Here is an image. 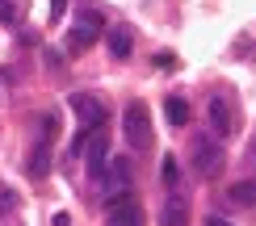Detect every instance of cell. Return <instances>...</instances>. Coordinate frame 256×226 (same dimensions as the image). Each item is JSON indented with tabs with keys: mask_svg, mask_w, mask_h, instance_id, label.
Returning a JSON list of instances; mask_svg holds the SVG:
<instances>
[{
	"mask_svg": "<svg viewBox=\"0 0 256 226\" xmlns=\"http://www.w3.org/2000/svg\"><path fill=\"white\" fill-rule=\"evenodd\" d=\"M50 147H55V117H42V130L34 138V147H30V155H26L30 180H46L50 176Z\"/></svg>",
	"mask_w": 256,
	"mask_h": 226,
	"instance_id": "cell-1",
	"label": "cell"
},
{
	"mask_svg": "<svg viewBox=\"0 0 256 226\" xmlns=\"http://www.w3.org/2000/svg\"><path fill=\"white\" fill-rule=\"evenodd\" d=\"M122 130H126V143L134 151H147L152 147V113H147L143 101H130L122 113Z\"/></svg>",
	"mask_w": 256,
	"mask_h": 226,
	"instance_id": "cell-2",
	"label": "cell"
},
{
	"mask_svg": "<svg viewBox=\"0 0 256 226\" xmlns=\"http://www.w3.org/2000/svg\"><path fill=\"white\" fill-rule=\"evenodd\" d=\"M189 155H194V168H198L202 180L218 176V168H222V143L214 134H198L194 143H189Z\"/></svg>",
	"mask_w": 256,
	"mask_h": 226,
	"instance_id": "cell-3",
	"label": "cell"
},
{
	"mask_svg": "<svg viewBox=\"0 0 256 226\" xmlns=\"http://www.w3.org/2000/svg\"><path fill=\"white\" fill-rule=\"evenodd\" d=\"M101 29H105V17L97 8H84L76 17V25H72V50H88L92 42L101 38Z\"/></svg>",
	"mask_w": 256,
	"mask_h": 226,
	"instance_id": "cell-4",
	"label": "cell"
},
{
	"mask_svg": "<svg viewBox=\"0 0 256 226\" xmlns=\"http://www.w3.org/2000/svg\"><path fill=\"white\" fill-rule=\"evenodd\" d=\"M72 113L80 117V130H84V134L97 130V126L105 122V105L97 101V96H88V92H76V96H72Z\"/></svg>",
	"mask_w": 256,
	"mask_h": 226,
	"instance_id": "cell-5",
	"label": "cell"
},
{
	"mask_svg": "<svg viewBox=\"0 0 256 226\" xmlns=\"http://www.w3.org/2000/svg\"><path fill=\"white\" fill-rule=\"evenodd\" d=\"M105 226H147V218H143V210L134 206V197L126 193V197L110 201V214H105Z\"/></svg>",
	"mask_w": 256,
	"mask_h": 226,
	"instance_id": "cell-6",
	"label": "cell"
},
{
	"mask_svg": "<svg viewBox=\"0 0 256 226\" xmlns=\"http://www.w3.org/2000/svg\"><path fill=\"white\" fill-rule=\"evenodd\" d=\"M160 226H189V201L172 193V197L164 201V210H160Z\"/></svg>",
	"mask_w": 256,
	"mask_h": 226,
	"instance_id": "cell-7",
	"label": "cell"
},
{
	"mask_svg": "<svg viewBox=\"0 0 256 226\" xmlns=\"http://www.w3.org/2000/svg\"><path fill=\"white\" fill-rule=\"evenodd\" d=\"M105 42H110V55H114V59H130V50H134V29H130V25H114L110 34H105Z\"/></svg>",
	"mask_w": 256,
	"mask_h": 226,
	"instance_id": "cell-8",
	"label": "cell"
},
{
	"mask_svg": "<svg viewBox=\"0 0 256 226\" xmlns=\"http://www.w3.org/2000/svg\"><path fill=\"white\" fill-rule=\"evenodd\" d=\"M210 122H214L218 134H231V130H236V109L227 105V96H214V101H210Z\"/></svg>",
	"mask_w": 256,
	"mask_h": 226,
	"instance_id": "cell-9",
	"label": "cell"
},
{
	"mask_svg": "<svg viewBox=\"0 0 256 226\" xmlns=\"http://www.w3.org/2000/svg\"><path fill=\"white\" fill-rule=\"evenodd\" d=\"M105 164H110V143L97 134V138L88 143V172H92V180L101 176V168H105Z\"/></svg>",
	"mask_w": 256,
	"mask_h": 226,
	"instance_id": "cell-10",
	"label": "cell"
},
{
	"mask_svg": "<svg viewBox=\"0 0 256 226\" xmlns=\"http://www.w3.org/2000/svg\"><path fill=\"white\" fill-rule=\"evenodd\" d=\"M236 206H248V210H256V180H240V185H231V193H227Z\"/></svg>",
	"mask_w": 256,
	"mask_h": 226,
	"instance_id": "cell-11",
	"label": "cell"
},
{
	"mask_svg": "<svg viewBox=\"0 0 256 226\" xmlns=\"http://www.w3.org/2000/svg\"><path fill=\"white\" fill-rule=\"evenodd\" d=\"M164 113H168V122H172V126H185V122H189V105L180 101V96H168V101H164Z\"/></svg>",
	"mask_w": 256,
	"mask_h": 226,
	"instance_id": "cell-12",
	"label": "cell"
},
{
	"mask_svg": "<svg viewBox=\"0 0 256 226\" xmlns=\"http://www.w3.org/2000/svg\"><path fill=\"white\" fill-rule=\"evenodd\" d=\"M0 21L4 25H17L21 21V0H0Z\"/></svg>",
	"mask_w": 256,
	"mask_h": 226,
	"instance_id": "cell-13",
	"label": "cell"
},
{
	"mask_svg": "<svg viewBox=\"0 0 256 226\" xmlns=\"http://www.w3.org/2000/svg\"><path fill=\"white\" fill-rule=\"evenodd\" d=\"M0 214H17V193L0 180Z\"/></svg>",
	"mask_w": 256,
	"mask_h": 226,
	"instance_id": "cell-14",
	"label": "cell"
},
{
	"mask_svg": "<svg viewBox=\"0 0 256 226\" xmlns=\"http://www.w3.org/2000/svg\"><path fill=\"white\" fill-rule=\"evenodd\" d=\"M160 176H164V185H176V180H180V168H176V159H172V155H164V164H160Z\"/></svg>",
	"mask_w": 256,
	"mask_h": 226,
	"instance_id": "cell-15",
	"label": "cell"
},
{
	"mask_svg": "<svg viewBox=\"0 0 256 226\" xmlns=\"http://www.w3.org/2000/svg\"><path fill=\"white\" fill-rule=\"evenodd\" d=\"M152 63H156L160 71H176V55H172V50H160V55H156Z\"/></svg>",
	"mask_w": 256,
	"mask_h": 226,
	"instance_id": "cell-16",
	"label": "cell"
},
{
	"mask_svg": "<svg viewBox=\"0 0 256 226\" xmlns=\"http://www.w3.org/2000/svg\"><path fill=\"white\" fill-rule=\"evenodd\" d=\"M63 8H68V0H50V13H55V17L63 13Z\"/></svg>",
	"mask_w": 256,
	"mask_h": 226,
	"instance_id": "cell-17",
	"label": "cell"
},
{
	"mask_svg": "<svg viewBox=\"0 0 256 226\" xmlns=\"http://www.w3.org/2000/svg\"><path fill=\"white\" fill-rule=\"evenodd\" d=\"M206 226H231V222H222V218H206Z\"/></svg>",
	"mask_w": 256,
	"mask_h": 226,
	"instance_id": "cell-18",
	"label": "cell"
},
{
	"mask_svg": "<svg viewBox=\"0 0 256 226\" xmlns=\"http://www.w3.org/2000/svg\"><path fill=\"white\" fill-rule=\"evenodd\" d=\"M252 155H256V143H252Z\"/></svg>",
	"mask_w": 256,
	"mask_h": 226,
	"instance_id": "cell-19",
	"label": "cell"
}]
</instances>
